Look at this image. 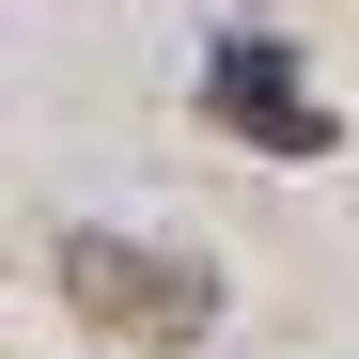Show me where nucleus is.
<instances>
[{
	"instance_id": "obj_1",
	"label": "nucleus",
	"mask_w": 359,
	"mask_h": 359,
	"mask_svg": "<svg viewBox=\"0 0 359 359\" xmlns=\"http://www.w3.org/2000/svg\"><path fill=\"white\" fill-rule=\"evenodd\" d=\"M63 297L94 328H141V344H203L219 328V266L141 250V234H63Z\"/></svg>"
},
{
	"instance_id": "obj_2",
	"label": "nucleus",
	"mask_w": 359,
	"mask_h": 359,
	"mask_svg": "<svg viewBox=\"0 0 359 359\" xmlns=\"http://www.w3.org/2000/svg\"><path fill=\"white\" fill-rule=\"evenodd\" d=\"M203 94H219V109H234V126H250L266 156H328V109L297 94L281 32H219V47H203Z\"/></svg>"
}]
</instances>
